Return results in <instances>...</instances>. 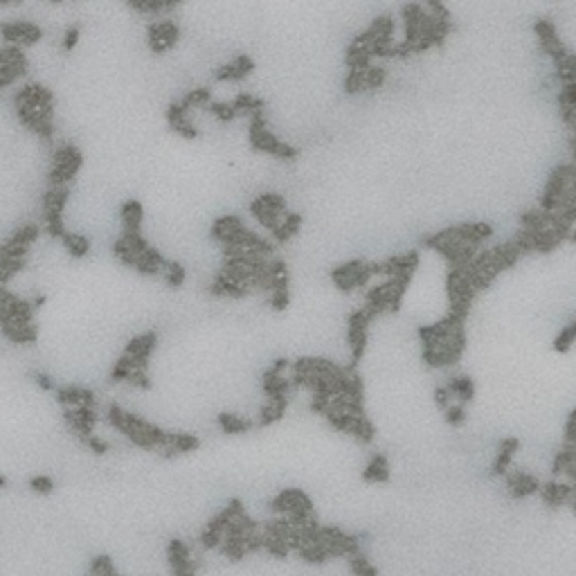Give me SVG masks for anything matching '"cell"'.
<instances>
[{
  "label": "cell",
  "instance_id": "obj_21",
  "mask_svg": "<svg viewBox=\"0 0 576 576\" xmlns=\"http://www.w3.org/2000/svg\"><path fill=\"white\" fill-rule=\"evenodd\" d=\"M29 491H34L36 495H50L54 491V480L50 475H34L32 480L27 482Z\"/></svg>",
  "mask_w": 576,
  "mask_h": 576
},
{
  "label": "cell",
  "instance_id": "obj_23",
  "mask_svg": "<svg viewBox=\"0 0 576 576\" xmlns=\"http://www.w3.org/2000/svg\"><path fill=\"white\" fill-rule=\"evenodd\" d=\"M117 574L115 568H113V561L109 556H97L91 563V576H113Z\"/></svg>",
  "mask_w": 576,
  "mask_h": 576
},
{
  "label": "cell",
  "instance_id": "obj_9",
  "mask_svg": "<svg viewBox=\"0 0 576 576\" xmlns=\"http://www.w3.org/2000/svg\"><path fill=\"white\" fill-rule=\"evenodd\" d=\"M299 228H302V217H299V214L297 212H286V217L281 219L279 228L275 232H270L272 234V243H275V246H279V243H288L299 232Z\"/></svg>",
  "mask_w": 576,
  "mask_h": 576
},
{
  "label": "cell",
  "instance_id": "obj_6",
  "mask_svg": "<svg viewBox=\"0 0 576 576\" xmlns=\"http://www.w3.org/2000/svg\"><path fill=\"white\" fill-rule=\"evenodd\" d=\"M167 122H169V129H171L173 133H178L180 138H187V140L199 138L196 124L192 122L189 111L185 109V106H182L180 102L171 104L169 109H167Z\"/></svg>",
  "mask_w": 576,
  "mask_h": 576
},
{
  "label": "cell",
  "instance_id": "obj_12",
  "mask_svg": "<svg viewBox=\"0 0 576 576\" xmlns=\"http://www.w3.org/2000/svg\"><path fill=\"white\" fill-rule=\"evenodd\" d=\"M61 243L63 248L68 250V255L75 257V259H84L88 252H91V241L84 234H77V232H65L61 237Z\"/></svg>",
  "mask_w": 576,
  "mask_h": 576
},
{
  "label": "cell",
  "instance_id": "obj_4",
  "mask_svg": "<svg viewBox=\"0 0 576 576\" xmlns=\"http://www.w3.org/2000/svg\"><path fill=\"white\" fill-rule=\"evenodd\" d=\"M0 36L5 45H36L43 38V29L27 21H12L0 25Z\"/></svg>",
  "mask_w": 576,
  "mask_h": 576
},
{
  "label": "cell",
  "instance_id": "obj_25",
  "mask_svg": "<svg viewBox=\"0 0 576 576\" xmlns=\"http://www.w3.org/2000/svg\"><path fill=\"white\" fill-rule=\"evenodd\" d=\"M84 444L91 448V451L95 453V455H106L111 451V446H109V442H106V439H102V437H97V435H91V437H86L84 439Z\"/></svg>",
  "mask_w": 576,
  "mask_h": 576
},
{
  "label": "cell",
  "instance_id": "obj_10",
  "mask_svg": "<svg viewBox=\"0 0 576 576\" xmlns=\"http://www.w3.org/2000/svg\"><path fill=\"white\" fill-rule=\"evenodd\" d=\"M363 480L365 482H374V484H383L389 480V464L385 455H372V460L367 462L365 471H363Z\"/></svg>",
  "mask_w": 576,
  "mask_h": 576
},
{
  "label": "cell",
  "instance_id": "obj_15",
  "mask_svg": "<svg viewBox=\"0 0 576 576\" xmlns=\"http://www.w3.org/2000/svg\"><path fill=\"white\" fill-rule=\"evenodd\" d=\"M212 102V93L208 91V88H194V91H189L187 95L182 97V106L187 111H194V109H208Z\"/></svg>",
  "mask_w": 576,
  "mask_h": 576
},
{
  "label": "cell",
  "instance_id": "obj_13",
  "mask_svg": "<svg viewBox=\"0 0 576 576\" xmlns=\"http://www.w3.org/2000/svg\"><path fill=\"white\" fill-rule=\"evenodd\" d=\"M243 226V221L237 217V214H226V217H221V219H217L214 221V226H212V230H210V237L214 239V241H223L228 237L230 232H234L237 228H241Z\"/></svg>",
  "mask_w": 576,
  "mask_h": 576
},
{
  "label": "cell",
  "instance_id": "obj_14",
  "mask_svg": "<svg viewBox=\"0 0 576 576\" xmlns=\"http://www.w3.org/2000/svg\"><path fill=\"white\" fill-rule=\"evenodd\" d=\"M169 444L178 451V455H185V453H194L199 451L201 446V439L192 433H169Z\"/></svg>",
  "mask_w": 576,
  "mask_h": 576
},
{
  "label": "cell",
  "instance_id": "obj_1",
  "mask_svg": "<svg viewBox=\"0 0 576 576\" xmlns=\"http://www.w3.org/2000/svg\"><path fill=\"white\" fill-rule=\"evenodd\" d=\"M248 120H250V124H248V140H250L252 149L259 151V153H270L272 158H279V160H295L297 158V149H295V146L281 142L277 135L270 133L263 111H255V113L248 117Z\"/></svg>",
  "mask_w": 576,
  "mask_h": 576
},
{
  "label": "cell",
  "instance_id": "obj_3",
  "mask_svg": "<svg viewBox=\"0 0 576 576\" xmlns=\"http://www.w3.org/2000/svg\"><path fill=\"white\" fill-rule=\"evenodd\" d=\"M180 38V27L171 23V21H162V23H151L146 27V45L153 54H162L171 50V47L178 43Z\"/></svg>",
  "mask_w": 576,
  "mask_h": 576
},
{
  "label": "cell",
  "instance_id": "obj_24",
  "mask_svg": "<svg viewBox=\"0 0 576 576\" xmlns=\"http://www.w3.org/2000/svg\"><path fill=\"white\" fill-rule=\"evenodd\" d=\"M444 419H446L448 426H462L466 421V405L453 403L451 407L444 410Z\"/></svg>",
  "mask_w": 576,
  "mask_h": 576
},
{
  "label": "cell",
  "instance_id": "obj_11",
  "mask_svg": "<svg viewBox=\"0 0 576 576\" xmlns=\"http://www.w3.org/2000/svg\"><path fill=\"white\" fill-rule=\"evenodd\" d=\"M217 423L226 435H243V433H250L252 428H255V423H252L250 419H243V417L230 414V412H221L217 417Z\"/></svg>",
  "mask_w": 576,
  "mask_h": 576
},
{
  "label": "cell",
  "instance_id": "obj_30",
  "mask_svg": "<svg viewBox=\"0 0 576 576\" xmlns=\"http://www.w3.org/2000/svg\"><path fill=\"white\" fill-rule=\"evenodd\" d=\"M50 3H54V5H59V3H65V0H50Z\"/></svg>",
  "mask_w": 576,
  "mask_h": 576
},
{
  "label": "cell",
  "instance_id": "obj_5",
  "mask_svg": "<svg viewBox=\"0 0 576 576\" xmlns=\"http://www.w3.org/2000/svg\"><path fill=\"white\" fill-rule=\"evenodd\" d=\"M252 70H255V61H252L248 54H239V56H234L232 61L219 65L217 70H214V79L217 81H241V79H246Z\"/></svg>",
  "mask_w": 576,
  "mask_h": 576
},
{
  "label": "cell",
  "instance_id": "obj_18",
  "mask_svg": "<svg viewBox=\"0 0 576 576\" xmlns=\"http://www.w3.org/2000/svg\"><path fill=\"white\" fill-rule=\"evenodd\" d=\"M347 561H349V570L354 576H378V570L374 568L372 563H369V559L365 554H356Z\"/></svg>",
  "mask_w": 576,
  "mask_h": 576
},
{
  "label": "cell",
  "instance_id": "obj_2",
  "mask_svg": "<svg viewBox=\"0 0 576 576\" xmlns=\"http://www.w3.org/2000/svg\"><path fill=\"white\" fill-rule=\"evenodd\" d=\"M81 162H84V155L75 144L59 146L52 160V169L47 173L50 187H68L77 176V171L81 169Z\"/></svg>",
  "mask_w": 576,
  "mask_h": 576
},
{
  "label": "cell",
  "instance_id": "obj_28",
  "mask_svg": "<svg viewBox=\"0 0 576 576\" xmlns=\"http://www.w3.org/2000/svg\"><path fill=\"white\" fill-rule=\"evenodd\" d=\"M182 3V0H162V5H164V12H167V9H173V7H178Z\"/></svg>",
  "mask_w": 576,
  "mask_h": 576
},
{
  "label": "cell",
  "instance_id": "obj_8",
  "mask_svg": "<svg viewBox=\"0 0 576 576\" xmlns=\"http://www.w3.org/2000/svg\"><path fill=\"white\" fill-rule=\"evenodd\" d=\"M120 221H122V232H142V221H144V210L140 201H126L120 208Z\"/></svg>",
  "mask_w": 576,
  "mask_h": 576
},
{
  "label": "cell",
  "instance_id": "obj_26",
  "mask_svg": "<svg viewBox=\"0 0 576 576\" xmlns=\"http://www.w3.org/2000/svg\"><path fill=\"white\" fill-rule=\"evenodd\" d=\"M79 38H81V29L72 25V27H68L65 32H63V50H75L77 45H79Z\"/></svg>",
  "mask_w": 576,
  "mask_h": 576
},
{
  "label": "cell",
  "instance_id": "obj_20",
  "mask_svg": "<svg viewBox=\"0 0 576 576\" xmlns=\"http://www.w3.org/2000/svg\"><path fill=\"white\" fill-rule=\"evenodd\" d=\"M131 372H133V360L126 354H122L120 358H117V363L113 365V369H111V383H126Z\"/></svg>",
  "mask_w": 576,
  "mask_h": 576
},
{
  "label": "cell",
  "instance_id": "obj_22",
  "mask_svg": "<svg viewBox=\"0 0 576 576\" xmlns=\"http://www.w3.org/2000/svg\"><path fill=\"white\" fill-rule=\"evenodd\" d=\"M106 421H109L115 430H120L124 435V430H126V412L117 403H111L109 410H106Z\"/></svg>",
  "mask_w": 576,
  "mask_h": 576
},
{
  "label": "cell",
  "instance_id": "obj_27",
  "mask_svg": "<svg viewBox=\"0 0 576 576\" xmlns=\"http://www.w3.org/2000/svg\"><path fill=\"white\" fill-rule=\"evenodd\" d=\"M34 383H36L38 389H43V392H52V389H54L52 378L47 376L45 372H36V374H34Z\"/></svg>",
  "mask_w": 576,
  "mask_h": 576
},
{
  "label": "cell",
  "instance_id": "obj_29",
  "mask_svg": "<svg viewBox=\"0 0 576 576\" xmlns=\"http://www.w3.org/2000/svg\"><path fill=\"white\" fill-rule=\"evenodd\" d=\"M7 484H9V480H7V477H5V475H0V489H5Z\"/></svg>",
  "mask_w": 576,
  "mask_h": 576
},
{
  "label": "cell",
  "instance_id": "obj_17",
  "mask_svg": "<svg viewBox=\"0 0 576 576\" xmlns=\"http://www.w3.org/2000/svg\"><path fill=\"white\" fill-rule=\"evenodd\" d=\"M297 554L311 565H322V563H327L331 559L327 545H306V547H302Z\"/></svg>",
  "mask_w": 576,
  "mask_h": 576
},
{
  "label": "cell",
  "instance_id": "obj_19",
  "mask_svg": "<svg viewBox=\"0 0 576 576\" xmlns=\"http://www.w3.org/2000/svg\"><path fill=\"white\" fill-rule=\"evenodd\" d=\"M162 277H164V281H167L169 288H180L185 284V279H187V272H185V268L180 266L178 261H169L167 268H164V272H162Z\"/></svg>",
  "mask_w": 576,
  "mask_h": 576
},
{
  "label": "cell",
  "instance_id": "obj_7",
  "mask_svg": "<svg viewBox=\"0 0 576 576\" xmlns=\"http://www.w3.org/2000/svg\"><path fill=\"white\" fill-rule=\"evenodd\" d=\"M504 482H506V489H509L511 497H515V500H522V497H529L534 493H540V486H543L534 475L524 473V471L506 473L504 475Z\"/></svg>",
  "mask_w": 576,
  "mask_h": 576
},
{
  "label": "cell",
  "instance_id": "obj_16",
  "mask_svg": "<svg viewBox=\"0 0 576 576\" xmlns=\"http://www.w3.org/2000/svg\"><path fill=\"white\" fill-rule=\"evenodd\" d=\"M208 113H210L212 117H217V120L223 122V124H230V122L237 120V117H241L239 111L234 109L232 102H230V104H226V102H210Z\"/></svg>",
  "mask_w": 576,
  "mask_h": 576
}]
</instances>
